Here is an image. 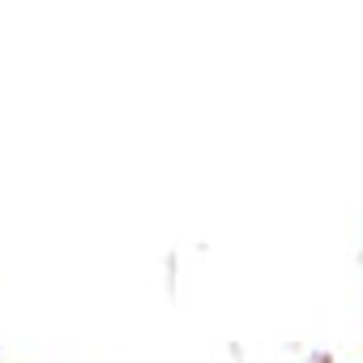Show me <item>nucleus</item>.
I'll return each instance as SVG.
<instances>
[{"instance_id":"obj_1","label":"nucleus","mask_w":363,"mask_h":363,"mask_svg":"<svg viewBox=\"0 0 363 363\" xmlns=\"http://www.w3.org/2000/svg\"><path fill=\"white\" fill-rule=\"evenodd\" d=\"M162 286H167V299L179 295V252H167L162 257Z\"/></svg>"},{"instance_id":"obj_2","label":"nucleus","mask_w":363,"mask_h":363,"mask_svg":"<svg viewBox=\"0 0 363 363\" xmlns=\"http://www.w3.org/2000/svg\"><path fill=\"white\" fill-rule=\"evenodd\" d=\"M303 363H333L329 350H303Z\"/></svg>"},{"instance_id":"obj_3","label":"nucleus","mask_w":363,"mask_h":363,"mask_svg":"<svg viewBox=\"0 0 363 363\" xmlns=\"http://www.w3.org/2000/svg\"><path fill=\"white\" fill-rule=\"evenodd\" d=\"M227 354H231L235 363H248V359H244V346H240V342H227Z\"/></svg>"}]
</instances>
